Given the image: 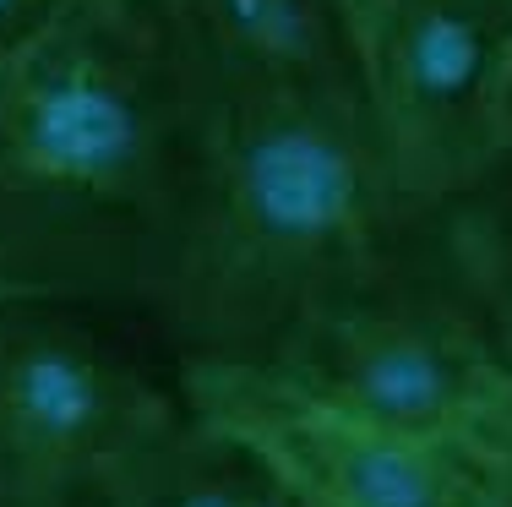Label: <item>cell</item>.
<instances>
[{
    "mask_svg": "<svg viewBox=\"0 0 512 507\" xmlns=\"http://www.w3.org/2000/svg\"><path fill=\"white\" fill-rule=\"evenodd\" d=\"M202 142L207 77L164 0H77L0 66V289L153 306Z\"/></svg>",
    "mask_w": 512,
    "mask_h": 507,
    "instance_id": "1",
    "label": "cell"
},
{
    "mask_svg": "<svg viewBox=\"0 0 512 507\" xmlns=\"http://www.w3.org/2000/svg\"><path fill=\"white\" fill-rule=\"evenodd\" d=\"M420 235L425 213L398 191L360 93L207 77L202 180L148 311L180 366H267L404 268Z\"/></svg>",
    "mask_w": 512,
    "mask_h": 507,
    "instance_id": "2",
    "label": "cell"
},
{
    "mask_svg": "<svg viewBox=\"0 0 512 507\" xmlns=\"http://www.w3.org/2000/svg\"><path fill=\"white\" fill-rule=\"evenodd\" d=\"M180 409L71 300L0 289V507H109Z\"/></svg>",
    "mask_w": 512,
    "mask_h": 507,
    "instance_id": "3",
    "label": "cell"
},
{
    "mask_svg": "<svg viewBox=\"0 0 512 507\" xmlns=\"http://www.w3.org/2000/svg\"><path fill=\"white\" fill-rule=\"evenodd\" d=\"M267 371L425 437H480L512 393V366L442 279L425 235L404 268L316 317L267 360Z\"/></svg>",
    "mask_w": 512,
    "mask_h": 507,
    "instance_id": "4",
    "label": "cell"
},
{
    "mask_svg": "<svg viewBox=\"0 0 512 507\" xmlns=\"http://www.w3.org/2000/svg\"><path fill=\"white\" fill-rule=\"evenodd\" d=\"M355 22L365 115L431 213L512 142V0H355Z\"/></svg>",
    "mask_w": 512,
    "mask_h": 507,
    "instance_id": "5",
    "label": "cell"
},
{
    "mask_svg": "<svg viewBox=\"0 0 512 507\" xmlns=\"http://www.w3.org/2000/svg\"><path fill=\"white\" fill-rule=\"evenodd\" d=\"M180 398L251 448L306 507H512L485 437H425L327 404L267 366H180Z\"/></svg>",
    "mask_w": 512,
    "mask_h": 507,
    "instance_id": "6",
    "label": "cell"
},
{
    "mask_svg": "<svg viewBox=\"0 0 512 507\" xmlns=\"http://www.w3.org/2000/svg\"><path fill=\"white\" fill-rule=\"evenodd\" d=\"M207 77L360 93L355 0H164Z\"/></svg>",
    "mask_w": 512,
    "mask_h": 507,
    "instance_id": "7",
    "label": "cell"
},
{
    "mask_svg": "<svg viewBox=\"0 0 512 507\" xmlns=\"http://www.w3.org/2000/svg\"><path fill=\"white\" fill-rule=\"evenodd\" d=\"M425 240L442 279L512 366V142L463 191L425 213Z\"/></svg>",
    "mask_w": 512,
    "mask_h": 507,
    "instance_id": "8",
    "label": "cell"
},
{
    "mask_svg": "<svg viewBox=\"0 0 512 507\" xmlns=\"http://www.w3.org/2000/svg\"><path fill=\"white\" fill-rule=\"evenodd\" d=\"M109 507H306L251 448L180 409V420L137 458Z\"/></svg>",
    "mask_w": 512,
    "mask_h": 507,
    "instance_id": "9",
    "label": "cell"
},
{
    "mask_svg": "<svg viewBox=\"0 0 512 507\" xmlns=\"http://www.w3.org/2000/svg\"><path fill=\"white\" fill-rule=\"evenodd\" d=\"M77 0H0V66L17 60L39 33H50Z\"/></svg>",
    "mask_w": 512,
    "mask_h": 507,
    "instance_id": "10",
    "label": "cell"
},
{
    "mask_svg": "<svg viewBox=\"0 0 512 507\" xmlns=\"http://www.w3.org/2000/svg\"><path fill=\"white\" fill-rule=\"evenodd\" d=\"M480 437L491 442V448L507 458V469H512V393L502 398V404H496V415H491V420H485V426H480Z\"/></svg>",
    "mask_w": 512,
    "mask_h": 507,
    "instance_id": "11",
    "label": "cell"
}]
</instances>
